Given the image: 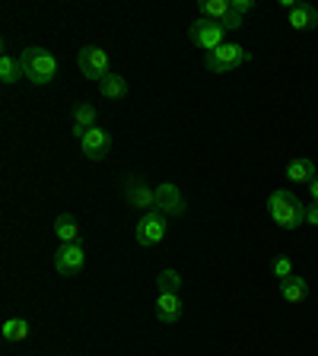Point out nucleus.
<instances>
[{"mask_svg": "<svg viewBox=\"0 0 318 356\" xmlns=\"http://www.w3.org/2000/svg\"><path fill=\"white\" fill-rule=\"evenodd\" d=\"M220 26H223V32H236V29H242V13H236V10H232V13L226 16V19H223Z\"/></svg>", "mask_w": 318, "mask_h": 356, "instance_id": "23", "label": "nucleus"}, {"mask_svg": "<svg viewBox=\"0 0 318 356\" xmlns=\"http://www.w3.org/2000/svg\"><path fill=\"white\" fill-rule=\"evenodd\" d=\"M169 216L159 213V210H147V213L141 216V222H137V229H134V236H137V242L143 245V248H153V245H159L166 238V229H169Z\"/></svg>", "mask_w": 318, "mask_h": 356, "instance_id": "4", "label": "nucleus"}, {"mask_svg": "<svg viewBox=\"0 0 318 356\" xmlns=\"http://www.w3.org/2000/svg\"><path fill=\"white\" fill-rule=\"evenodd\" d=\"M156 210L166 216H182L188 210L185 197H182V191H178V185H172V181H163V185L156 188Z\"/></svg>", "mask_w": 318, "mask_h": 356, "instance_id": "9", "label": "nucleus"}, {"mask_svg": "<svg viewBox=\"0 0 318 356\" xmlns=\"http://www.w3.org/2000/svg\"><path fill=\"white\" fill-rule=\"evenodd\" d=\"M96 127V108L93 105H77L74 108V127H70V134H74L77 140H83L86 137V131H93Z\"/></svg>", "mask_w": 318, "mask_h": 356, "instance_id": "14", "label": "nucleus"}, {"mask_svg": "<svg viewBox=\"0 0 318 356\" xmlns=\"http://www.w3.org/2000/svg\"><path fill=\"white\" fill-rule=\"evenodd\" d=\"M305 222H309V226H318V204H309V207H305Z\"/></svg>", "mask_w": 318, "mask_h": 356, "instance_id": "25", "label": "nucleus"}, {"mask_svg": "<svg viewBox=\"0 0 318 356\" xmlns=\"http://www.w3.org/2000/svg\"><path fill=\"white\" fill-rule=\"evenodd\" d=\"M19 74H22V64H19V60H16L13 54H3V58H0V80L10 86V83L19 80Z\"/></svg>", "mask_w": 318, "mask_h": 356, "instance_id": "20", "label": "nucleus"}, {"mask_svg": "<svg viewBox=\"0 0 318 356\" xmlns=\"http://www.w3.org/2000/svg\"><path fill=\"white\" fill-rule=\"evenodd\" d=\"M232 10H236V13H252L255 10V0H232Z\"/></svg>", "mask_w": 318, "mask_h": 356, "instance_id": "24", "label": "nucleus"}, {"mask_svg": "<svg viewBox=\"0 0 318 356\" xmlns=\"http://www.w3.org/2000/svg\"><path fill=\"white\" fill-rule=\"evenodd\" d=\"M156 286H159V293H178L182 289V274L178 270H159Z\"/></svg>", "mask_w": 318, "mask_h": 356, "instance_id": "21", "label": "nucleus"}, {"mask_svg": "<svg viewBox=\"0 0 318 356\" xmlns=\"http://www.w3.org/2000/svg\"><path fill=\"white\" fill-rule=\"evenodd\" d=\"M230 13H232V3H230V0H204V3H200V16H204V19L223 22Z\"/></svg>", "mask_w": 318, "mask_h": 356, "instance_id": "18", "label": "nucleus"}, {"mask_svg": "<svg viewBox=\"0 0 318 356\" xmlns=\"http://www.w3.org/2000/svg\"><path fill=\"white\" fill-rule=\"evenodd\" d=\"M121 191H125V200L131 204V207H137V210H153L156 207V188L147 185V178L127 175L125 185H121Z\"/></svg>", "mask_w": 318, "mask_h": 356, "instance_id": "7", "label": "nucleus"}, {"mask_svg": "<svg viewBox=\"0 0 318 356\" xmlns=\"http://www.w3.org/2000/svg\"><path fill=\"white\" fill-rule=\"evenodd\" d=\"M289 26L296 32H309L318 26V7H312V3H299L296 10H289Z\"/></svg>", "mask_w": 318, "mask_h": 356, "instance_id": "13", "label": "nucleus"}, {"mask_svg": "<svg viewBox=\"0 0 318 356\" xmlns=\"http://www.w3.org/2000/svg\"><path fill=\"white\" fill-rule=\"evenodd\" d=\"M315 163L312 159H293V163H287V178L293 181V185H312L315 181Z\"/></svg>", "mask_w": 318, "mask_h": 356, "instance_id": "15", "label": "nucleus"}, {"mask_svg": "<svg viewBox=\"0 0 318 356\" xmlns=\"http://www.w3.org/2000/svg\"><path fill=\"white\" fill-rule=\"evenodd\" d=\"M188 38H191L198 48H204L207 54L216 51L220 44H226V42H223V26H220V22H214V19H204V16H200V19H194L191 26H188Z\"/></svg>", "mask_w": 318, "mask_h": 356, "instance_id": "5", "label": "nucleus"}, {"mask_svg": "<svg viewBox=\"0 0 318 356\" xmlns=\"http://www.w3.org/2000/svg\"><path fill=\"white\" fill-rule=\"evenodd\" d=\"M109 147H111V137H109V131H102V127H93V131H86V137L80 140L83 156H86V159H93V163L105 159Z\"/></svg>", "mask_w": 318, "mask_h": 356, "instance_id": "10", "label": "nucleus"}, {"mask_svg": "<svg viewBox=\"0 0 318 356\" xmlns=\"http://www.w3.org/2000/svg\"><path fill=\"white\" fill-rule=\"evenodd\" d=\"M77 67H80V74L86 76V80H102V76H109V54L99 48V44H86L80 54H77Z\"/></svg>", "mask_w": 318, "mask_h": 356, "instance_id": "6", "label": "nucleus"}, {"mask_svg": "<svg viewBox=\"0 0 318 356\" xmlns=\"http://www.w3.org/2000/svg\"><path fill=\"white\" fill-rule=\"evenodd\" d=\"M309 194H312V200H315V204H318V175H315V181H312V185H309Z\"/></svg>", "mask_w": 318, "mask_h": 356, "instance_id": "26", "label": "nucleus"}, {"mask_svg": "<svg viewBox=\"0 0 318 356\" xmlns=\"http://www.w3.org/2000/svg\"><path fill=\"white\" fill-rule=\"evenodd\" d=\"M271 274H274V280H289V277L296 274V270H293V261L283 254V258H274V261H271Z\"/></svg>", "mask_w": 318, "mask_h": 356, "instance_id": "22", "label": "nucleus"}, {"mask_svg": "<svg viewBox=\"0 0 318 356\" xmlns=\"http://www.w3.org/2000/svg\"><path fill=\"white\" fill-rule=\"evenodd\" d=\"M248 60H252V51H245L242 44H236V42H226L216 51L204 54V67H207L210 74H232V70L245 67Z\"/></svg>", "mask_w": 318, "mask_h": 356, "instance_id": "3", "label": "nucleus"}, {"mask_svg": "<svg viewBox=\"0 0 318 356\" xmlns=\"http://www.w3.org/2000/svg\"><path fill=\"white\" fill-rule=\"evenodd\" d=\"M83 264H86V252H83L80 245H61L58 254H54V270H58L61 277H77L83 270Z\"/></svg>", "mask_w": 318, "mask_h": 356, "instance_id": "8", "label": "nucleus"}, {"mask_svg": "<svg viewBox=\"0 0 318 356\" xmlns=\"http://www.w3.org/2000/svg\"><path fill=\"white\" fill-rule=\"evenodd\" d=\"M156 318L163 321V325H175L182 318V299H178V293H159V299H156Z\"/></svg>", "mask_w": 318, "mask_h": 356, "instance_id": "11", "label": "nucleus"}, {"mask_svg": "<svg viewBox=\"0 0 318 356\" xmlns=\"http://www.w3.org/2000/svg\"><path fill=\"white\" fill-rule=\"evenodd\" d=\"M99 92H102L105 99H115V102H118V99H125V96H127V83H125V76H121V74H109V76H102V80H99Z\"/></svg>", "mask_w": 318, "mask_h": 356, "instance_id": "16", "label": "nucleus"}, {"mask_svg": "<svg viewBox=\"0 0 318 356\" xmlns=\"http://www.w3.org/2000/svg\"><path fill=\"white\" fill-rule=\"evenodd\" d=\"M29 337V321L26 318H7L3 321V341L7 343H22Z\"/></svg>", "mask_w": 318, "mask_h": 356, "instance_id": "19", "label": "nucleus"}, {"mask_svg": "<svg viewBox=\"0 0 318 356\" xmlns=\"http://www.w3.org/2000/svg\"><path fill=\"white\" fill-rule=\"evenodd\" d=\"M54 232H58V238L64 245H74L77 236H80V226H77V220L70 213H61L58 220H54Z\"/></svg>", "mask_w": 318, "mask_h": 356, "instance_id": "17", "label": "nucleus"}, {"mask_svg": "<svg viewBox=\"0 0 318 356\" xmlns=\"http://www.w3.org/2000/svg\"><path fill=\"white\" fill-rule=\"evenodd\" d=\"M305 207H309V204H303L293 191H274L267 197V216H271L280 229H299L305 222Z\"/></svg>", "mask_w": 318, "mask_h": 356, "instance_id": "1", "label": "nucleus"}, {"mask_svg": "<svg viewBox=\"0 0 318 356\" xmlns=\"http://www.w3.org/2000/svg\"><path fill=\"white\" fill-rule=\"evenodd\" d=\"M19 64H22V76L35 86H45V83H51L58 76V60H54L51 51H45V48H26L19 54Z\"/></svg>", "mask_w": 318, "mask_h": 356, "instance_id": "2", "label": "nucleus"}, {"mask_svg": "<svg viewBox=\"0 0 318 356\" xmlns=\"http://www.w3.org/2000/svg\"><path fill=\"white\" fill-rule=\"evenodd\" d=\"M280 296L287 299L289 305H299L305 302V296H309V280L299 274H293L289 280H280Z\"/></svg>", "mask_w": 318, "mask_h": 356, "instance_id": "12", "label": "nucleus"}]
</instances>
